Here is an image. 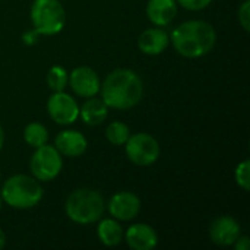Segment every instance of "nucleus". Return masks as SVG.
Instances as JSON below:
<instances>
[{
  "instance_id": "f257e3e1",
  "label": "nucleus",
  "mask_w": 250,
  "mask_h": 250,
  "mask_svg": "<svg viewBox=\"0 0 250 250\" xmlns=\"http://www.w3.org/2000/svg\"><path fill=\"white\" fill-rule=\"evenodd\" d=\"M101 98L108 108L129 110L144 97V82L130 69H116L108 73L100 88Z\"/></svg>"
},
{
  "instance_id": "f03ea898",
  "label": "nucleus",
  "mask_w": 250,
  "mask_h": 250,
  "mask_svg": "<svg viewBox=\"0 0 250 250\" xmlns=\"http://www.w3.org/2000/svg\"><path fill=\"white\" fill-rule=\"evenodd\" d=\"M170 42L180 56L198 59L212 51L217 42V32L214 26L205 21H186L171 31Z\"/></svg>"
},
{
  "instance_id": "7ed1b4c3",
  "label": "nucleus",
  "mask_w": 250,
  "mask_h": 250,
  "mask_svg": "<svg viewBox=\"0 0 250 250\" xmlns=\"http://www.w3.org/2000/svg\"><path fill=\"white\" fill-rule=\"evenodd\" d=\"M104 209V198L98 190L94 189H76L67 196L64 204V211L69 220L81 226L100 221L103 218Z\"/></svg>"
},
{
  "instance_id": "20e7f679",
  "label": "nucleus",
  "mask_w": 250,
  "mask_h": 250,
  "mask_svg": "<svg viewBox=\"0 0 250 250\" xmlns=\"http://www.w3.org/2000/svg\"><path fill=\"white\" fill-rule=\"evenodd\" d=\"M1 199L12 208L29 209L42 199V188L40 182L26 174H15L9 177L1 188Z\"/></svg>"
},
{
  "instance_id": "39448f33",
  "label": "nucleus",
  "mask_w": 250,
  "mask_h": 250,
  "mask_svg": "<svg viewBox=\"0 0 250 250\" xmlns=\"http://www.w3.org/2000/svg\"><path fill=\"white\" fill-rule=\"evenodd\" d=\"M31 22L40 35H56L66 23V12L59 0H34Z\"/></svg>"
},
{
  "instance_id": "423d86ee",
  "label": "nucleus",
  "mask_w": 250,
  "mask_h": 250,
  "mask_svg": "<svg viewBox=\"0 0 250 250\" xmlns=\"http://www.w3.org/2000/svg\"><path fill=\"white\" fill-rule=\"evenodd\" d=\"M29 168L32 177H35L38 182H51L63 168L62 154L54 146L47 144L35 148V152L29 161Z\"/></svg>"
},
{
  "instance_id": "0eeeda50",
  "label": "nucleus",
  "mask_w": 250,
  "mask_h": 250,
  "mask_svg": "<svg viewBox=\"0 0 250 250\" xmlns=\"http://www.w3.org/2000/svg\"><path fill=\"white\" fill-rule=\"evenodd\" d=\"M126 155L130 163L141 167L152 166L160 157V144L149 133H135L130 135L125 144Z\"/></svg>"
},
{
  "instance_id": "6e6552de",
  "label": "nucleus",
  "mask_w": 250,
  "mask_h": 250,
  "mask_svg": "<svg viewBox=\"0 0 250 250\" xmlns=\"http://www.w3.org/2000/svg\"><path fill=\"white\" fill-rule=\"evenodd\" d=\"M47 111L48 116L62 126H69L75 123L79 117V105L75 98L64 91L54 92L48 97L47 101Z\"/></svg>"
},
{
  "instance_id": "1a4fd4ad",
  "label": "nucleus",
  "mask_w": 250,
  "mask_h": 250,
  "mask_svg": "<svg viewBox=\"0 0 250 250\" xmlns=\"http://www.w3.org/2000/svg\"><path fill=\"white\" fill-rule=\"evenodd\" d=\"M72 91L82 98L95 97L100 92L101 81L97 72L88 66H79L69 73V82Z\"/></svg>"
},
{
  "instance_id": "9d476101",
  "label": "nucleus",
  "mask_w": 250,
  "mask_h": 250,
  "mask_svg": "<svg viewBox=\"0 0 250 250\" xmlns=\"http://www.w3.org/2000/svg\"><path fill=\"white\" fill-rule=\"evenodd\" d=\"M141 211V199L132 192H117L110 198L108 212L117 221H130Z\"/></svg>"
},
{
  "instance_id": "9b49d317",
  "label": "nucleus",
  "mask_w": 250,
  "mask_h": 250,
  "mask_svg": "<svg viewBox=\"0 0 250 250\" xmlns=\"http://www.w3.org/2000/svg\"><path fill=\"white\" fill-rule=\"evenodd\" d=\"M240 234H242L240 224L233 217H229V215L218 217L217 220L212 221L209 227L211 242L223 248L233 246Z\"/></svg>"
},
{
  "instance_id": "f8f14e48",
  "label": "nucleus",
  "mask_w": 250,
  "mask_h": 250,
  "mask_svg": "<svg viewBox=\"0 0 250 250\" xmlns=\"http://www.w3.org/2000/svg\"><path fill=\"white\" fill-rule=\"evenodd\" d=\"M54 148L63 155L69 158H78L83 155L88 148V141L83 133L78 130H63L57 133L54 139Z\"/></svg>"
},
{
  "instance_id": "ddd939ff",
  "label": "nucleus",
  "mask_w": 250,
  "mask_h": 250,
  "mask_svg": "<svg viewBox=\"0 0 250 250\" xmlns=\"http://www.w3.org/2000/svg\"><path fill=\"white\" fill-rule=\"evenodd\" d=\"M127 246L133 250H152L158 245L157 231L144 223H138L130 226L123 237Z\"/></svg>"
},
{
  "instance_id": "4468645a",
  "label": "nucleus",
  "mask_w": 250,
  "mask_h": 250,
  "mask_svg": "<svg viewBox=\"0 0 250 250\" xmlns=\"http://www.w3.org/2000/svg\"><path fill=\"white\" fill-rule=\"evenodd\" d=\"M168 44H170V35L161 26L145 29L138 38L139 50L144 54H148V56L161 54L163 51H166Z\"/></svg>"
},
{
  "instance_id": "2eb2a0df",
  "label": "nucleus",
  "mask_w": 250,
  "mask_h": 250,
  "mask_svg": "<svg viewBox=\"0 0 250 250\" xmlns=\"http://www.w3.org/2000/svg\"><path fill=\"white\" fill-rule=\"evenodd\" d=\"M177 15L176 0H148L146 16L155 26H167Z\"/></svg>"
},
{
  "instance_id": "dca6fc26",
  "label": "nucleus",
  "mask_w": 250,
  "mask_h": 250,
  "mask_svg": "<svg viewBox=\"0 0 250 250\" xmlns=\"http://www.w3.org/2000/svg\"><path fill=\"white\" fill-rule=\"evenodd\" d=\"M79 116L88 126H98L101 125L108 116V107L103 101V98L91 97L88 98L83 105L79 108Z\"/></svg>"
},
{
  "instance_id": "f3484780",
  "label": "nucleus",
  "mask_w": 250,
  "mask_h": 250,
  "mask_svg": "<svg viewBox=\"0 0 250 250\" xmlns=\"http://www.w3.org/2000/svg\"><path fill=\"white\" fill-rule=\"evenodd\" d=\"M97 234H98L100 242L108 248H114L120 245L125 237V231L116 218L100 220L98 227H97Z\"/></svg>"
},
{
  "instance_id": "a211bd4d",
  "label": "nucleus",
  "mask_w": 250,
  "mask_h": 250,
  "mask_svg": "<svg viewBox=\"0 0 250 250\" xmlns=\"http://www.w3.org/2000/svg\"><path fill=\"white\" fill-rule=\"evenodd\" d=\"M23 139L32 148H40L48 142V130L44 125L38 122H32L23 129Z\"/></svg>"
},
{
  "instance_id": "6ab92c4d",
  "label": "nucleus",
  "mask_w": 250,
  "mask_h": 250,
  "mask_svg": "<svg viewBox=\"0 0 250 250\" xmlns=\"http://www.w3.org/2000/svg\"><path fill=\"white\" fill-rule=\"evenodd\" d=\"M129 136H130V129L123 122H113L105 129V138L114 146L125 145Z\"/></svg>"
},
{
  "instance_id": "aec40b11",
  "label": "nucleus",
  "mask_w": 250,
  "mask_h": 250,
  "mask_svg": "<svg viewBox=\"0 0 250 250\" xmlns=\"http://www.w3.org/2000/svg\"><path fill=\"white\" fill-rule=\"evenodd\" d=\"M69 82V73L62 66H53L47 72V85L53 92L64 91Z\"/></svg>"
},
{
  "instance_id": "412c9836",
  "label": "nucleus",
  "mask_w": 250,
  "mask_h": 250,
  "mask_svg": "<svg viewBox=\"0 0 250 250\" xmlns=\"http://www.w3.org/2000/svg\"><path fill=\"white\" fill-rule=\"evenodd\" d=\"M234 177H236V183L243 189V190H249L250 189V161L245 160L242 161L234 171Z\"/></svg>"
},
{
  "instance_id": "4be33fe9",
  "label": "nucleus",
  "mask_w": 250,
  "mask_h": 250,
  "mask_svg": "<svg viewBox=\"0 0 250 250\" xmlns=\"http://www.w3.org/2000/svg\"><path fill=\"white\" fill-rule=\"evenodd\" d=\"M237 18H239V23L242 25V28L249 32L250 29V1L249 0H245L242 3V6L239 7V12H237Z\"/></svg>"
},
{
  "instance_id": "5701e85b",
  "label": "nucleus",
  "mask_w": 250,
  "mask_h": 250,
  "mask_svg": "<svg viewBox=\"0 0 250 250\" xmlns=\"http://www.w3.org/2000/svg\"><path fill=\"white\" fill-rule=\"evenodd\" d=\"M176 1L182 7H185L188 10H192V12L202 10V9L208 7L212 3V0H176Z\"/></svg>"
},
{
  "instance_id": "b1692460",
  "label": "nucleus",
  "mask_w": 250,
  "mask_h": 250,
  "mask_svg": "<svg viewBox=\"0 0 250 250\" xmlns=\"http://www.w3.org/2000/svg\"><path fill=\"white\" fill-rule=\"evenodd\" d=\"M234 249L236 250H249L250 248V240L248 236H239V239L234 242Z\"/></svg>"
},
{
  "instance_id": "393cba45",
  "label": "nucleus",
  "mask_w": 250,
  "mask_h": 250,
  "mask_svg": "<svg viewBox=\"0 0 250 250\" xmlns=\"http://www.w3.org/2000/svg\"><path fill=\"white\" fill-rule=\"evenodd\" d=\"M38 35H40V34H38L35 29H32V31L25 32V34H23V37H22V40H23V42H25L26 45H32V44H35V42H37Z\"/></svg>"
},
{
  "instance_id": "a878e982",
  "label": "nucleus",
  "mask_w": 250,
  "mask_h": 250,
  "mask_svg": "<svg viewBox=\"0 0 250 250\" xmlns=\"http://www.w3.org/2000/svg\"><path fill=\"white\" fill-rule=\"evenodd\" d=\"M4 245H6V234H4V231L0 229V250L4 248Z\"/></svg>"
},
{
  "instance_id": "bb28decb",
  "label": "nucleus",
  "mask_w": 250,
  "mask_h": 250,
  "mask_svg": "<svg viewBox=\"0 0 250 250\" xmlns=\"http://www.w3.org/2000/svg\"><path fill=\"white\" fill-rule=\"evenodd\" d=\"M3 144H4V130H3V127H1V125H0V149H1V146H3Z\"/></svg>"
},
{
  "instance_id": "cd10ccee",
  "label": "nucleus",
  "mask_w": 250,
  "mask_h": 250,
  "mask_svg": "<svg viewBox=\"0 0 250 250\" xmlns=\"http://www.w3.org/2000/svg\"><path fill=\"white\" fill-rule=\"evenodd\" d=\"M0 211H1V199H0Z\"/></svg>"
},
{
  "instance_id": "c85d7f7f",
  "label": "nucleus",
  "mask_w": 250,
  "mask_h": 250,
  "mask_svg": "<svg viewBox=\"0 0 250 250\" xmlns=\"http://www.w3.org/2000/svg\"><path fill=\"white\" fill-rule=\"evenodd\" d=\"M0 179H1V173H0Z\"/></svg>"
}]
</instances>
